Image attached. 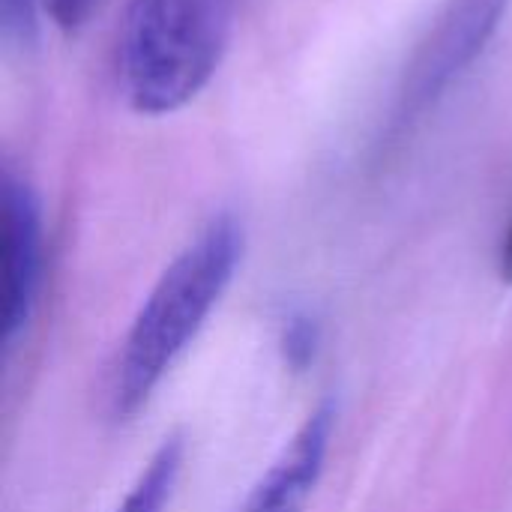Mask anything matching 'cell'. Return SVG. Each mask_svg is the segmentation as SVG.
Masks as SVG:
<instances>
[{"label": "cell", "mask_w": 512, "mask_h": 512, "mask_svg": "<svg viewBox=\"0 0 512 512\" xmlns=\"http://www.w3.org/2000/svg\"><path fill=\"white\" fill-rule=\"evenodd\" d=\"M240 255L243 228L231 213H219L168 264L117 354L111 378L117 417L135 414L153 396L225 294Z\"/></svg>", "instance_id": "obj_1"}, {"label": "cell", "mask_w": 512, "mask_h": 512, "mask_svg": "<svg viewBox=\"0 0 512 512\" xmlns=\"http://www.w3.org/2000/svg\"><path fill=\"white\" fill-rule=\"evenodd\" d=\"M0 30L9 45L27 48L36 39V0H0Z\"/></svg>", "instance_id": "obj_6"}, {"label": "cell", "mask_w": 512, "mask_h": 512, "mask_svg": "<svg viewBox=\"0 0 512 512\" xmlns=\"http://www.w3.org/2000/svg\"><path fill=\"white\" fill-rule=\"evenodd\" d=\"M498 270H501V279L512 282V222L501 240V249H498Z\"/></svg>", "instance_id": "obj_8"}, {"label": "cell", "mask_w": 512, "mask_h": 512, "mask_svg": "<svg viewBox=\"0 0 512 512\" xmlns=\"http://www.w3.org/2000/svg\"><path fill=\"white\" fill-rule=\"evenodd\" d=\"M96 3L99 0H45V9L63 33H78L93 15Z\"/></svg>", "instance_id": "obj_7"}, {"label": "cell", "mask_w": 512, "mask_h": 512, "mask_svg": "<svg viewBox=\"0 0 512 512\" xmlns=\"http://www.w3.org/2000/svg\"><path fill=\"white\" fill-rule=\"evenodd\" d=\"M507 9L510 0H444L396 87L387 144L405 138L447 96V90L459 84L498 33Z\"/></svg>", "instance_id": "obj_3"}, {"label": "cell", "mask_w": 512, "mask_h": 512, "mask_svg": "<svg viewBox=\"0 0 512 512\" xmlns=\"http://www.w3.org/2000/svg\"><path fill=\"white\" fill-rule=\"evenodd\" d=\"M240 0H132L120 33V81L141 114L195 99L222 63Z\"/></svg>", "instance_id": "obj_2"}, {"label": "cell", "mask_w": 512, "mask_h": 512, "mask_svg": "<svg viewBox=\"0 0 512 512\" xmlns=\"http://www.w3.org/2000/svg\"><path fill=\"white\" fill-rule=\"evenodd\" d=\"M333 411L324 405L297 429L291 444L264 474V480L252 489L240 512H303L312 498L318 477L324 471V459L330 450Z\"/></svg>", "instance_id": "obj_5"}, {"label": "cell", "mask_w": 512, "mask_h": 512, "mask_svg": "<svg viewBox=\"0 0 512 512\" xmlns=\"http://www.w3.org/2000/svg\"><path fill=\"white\" fill-rule=\"evenodd\" d=\"M0 222H3V339L12 342L30 321L39 282H42V213L33 189L15 177L3 174L0 192Z\"/></svg>", "instance_id": "obj_4"}]
</instances>
